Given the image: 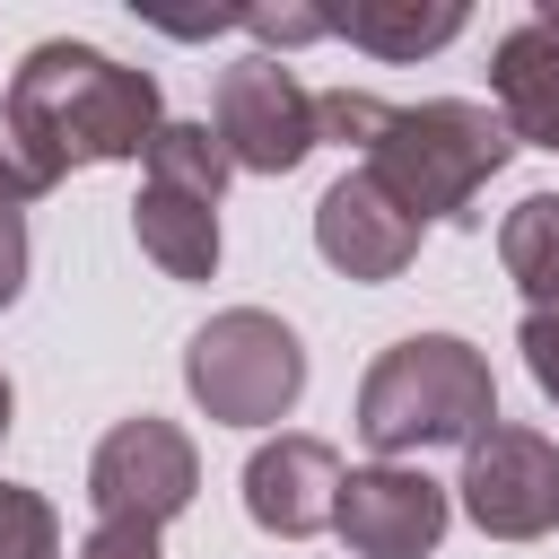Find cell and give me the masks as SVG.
<instances>
[{
    "instance_id": "4",
    "label": "cell",
    "mask_w": 559,
    "mask_h": 559,
    "mask_svg": "<svg viewBox=\"0 0 559 559\" xmlns=\"http://www.w3.org/2000/svg\"><path fill=\"white\" fill-rule=\"evenodd\" d=\"M183 384L218 428H271L306 393V341L271 306H227L183 341Z\"/></svg>"
},
{
    "instance_id": "15",
    "label": "cell",
    "mask_w": 559,
    "mask_h": 559,
    "mask_svg": "<svg viewBox=\"0 0 559 559\" xmlns=\"http://www.w3.org/2000/svg\"><path fill=\"white\" fill-rule=\"evenodd\" d=\"M148 183H166V192H192V201H218L227 192V175H236V157L218 148V131L210 122H166L157 140H148Z\"/></svg>"
},
{
    "instance_id": "14",
    "label": "cell",
    "mask_w": 559,
    "mask_h": 559,
    "mask_svg": "<svg viewBox=\"0 0 559 559\" xmlns=\"http://www.w3.org/2000/svg\"><path fill=\"white\" fill-rule=\"evenodd\" d=\"M498 262L524 288V314H550L559 323V192H524L498 218Z\"/></svg>"
},
{
    "instance_id": "2",
    "label": "cell",
    "mask_w": 559,
    "mask_h": 559,
    "mask_svg": "<svg viewBox=\"0 0 559 559\" xmlns=\"http://www.w3.org/2000/svg\"><path fill=\"white\" fill-rule=\"evenodd\" d=\"M314 122H323V140L358 148V166H367L419 227H428V218L480 227V192H489V175L515 157V131H507L489 105H472V96L384 105V96H367V87H332V96H314Z\"/></svg>"
},
{
    "instance_id": "12",
    "label": "cell",
    "mask_w": 559,
    "mask_h": 559,
    "mask_svg": "<svg viewBox=\"0 0 559 559\" xmlns=\"http://www.w3.org/2000/svg\"><path fill=\"white\" fill-rule=\"evenodd\" d=\"M131 236H140V253H148L166 280H210V271H218V201L140 183V201H131Z\"/></svg>"
},
{
    "instance_id": "7",
    "label": "cell",
    "mask_w": 559,
    "mask_h": 559,
    "mask_svg": "<svg viewBox=\"0 0 559 559\" xmlns=\"http://www.w3.org/2000/svg\"><path fill=\"white\" fill-rule=\"evenodd\" d=\"M192 489H201V445H192L175 419H157V411L114 419V428L96 437V454H87V507H96V515L166 524V515L192 507Z\"/></svg>"
},
{
    "instance_id": "3",
    "label": "cell",
    "mask_w": 559,
    "mask_h": 559,
    "mask_svg": "<svg viewBox=\"0 0 559 559\" xmlns=\"http://www.w3.org/2000/svg\"><path fill=\"white\" fill-rule=\"evenodd\" d=\"M480 428H498V376L463 332H402L358 384V437L384 463L428 445H472Z\"/></svg>"
},
{
    "instance_id": "21",
    "label": "cell",
    "mask_w": 559,
    "mask_h": 559,
    "mask_svg": "<svg viewBox=\"0 0 559 559\" xmlns=\"http://www.w3.org/2000/svg\"><path fill=\"white\" fill-rule=\"evenodd\" d=\"M9 411H17V393H9V376H0V437H9Z\"/></svg>"
},
{
    "instance_id": "16",
    "label": "cell",
    "mask_w": 559,
    "mask_h": 559,
    "mask_svg": "<svg viewBox=\"0 0 559 559\" xmlns=\"http://www.w3.org/2000/svg\"><path fill=\"white\" fill-rule=\"evenodd\" d=\"M0 559H61V515L44 489L0 480Z\"/></svg>"
},
{
    "instance_id": "9",
    "label": "cell",
    "mask_w": 559,
    "mask_h": 559,
    "mask_svg": "<svg viewBox=\"0 0 559 559\" xmlns=\"http://www.w3.org/2000/svg\"><path fill=\"white\" fill-rule=\"evenodd\" d=\"M419 218L367 175V166H349L323 201H314V253L341 271V280H358V288H376V280H402L411 271V253H419Z\"/></svg>"
},
{
    "instance_id": "5",
    "label": "cell",
    "mask_w": 559,
    "mask_h": 559,
    "mask_svg": "<svg viewBox=\"0 0 559 559\" xmlns=\"http://www.w3.org/2000/svg\"><path fill=\"white\" fill-rule=\"evenodd\" d=\"M210 131H218V148L236 157V175H288V166H306V148L323 140L314 87H306L280 52H245V61L218 70V87H210Z\"/></svg>"
},
{
    "instance_id": "1",
    "label": "cell",
    "mask_w": 559,
    "mask_h": 559,
    "mask_svg": "<svg viewBox=\"0 0 559 559\" xmlns=\"http://www.w3.org/2000/svg\"><path fill=\"white\" fill-rule=\"evenodd\" d=\"M157 131H166V96H157L148 70L52 35L0 87V210L44 201L70 166L148 157Z\"/></svg>"
},
{
    "instance_id": "18",
    "label": "cell",
    "mask_w": 559,
    "mask_h": 559,
    "mask_svg": "<svg viewBox=\"0 0 559 559\" xmlns=\"http://www.w3.org/2000/svg\"><path fill=\"white\" fill-rule=\"evenodd\" d=\"M70 559H166V550H157V524H131V515H96V524H87V542H79Z\"/></svg>"
},
{
    "instance_id": "11",
    "label": "cell",
    "mask_w": 559,
    "mask_h": 559,
    "mask_svg": "<svg viewBox=\"0 0 559 559\" xmlns=\"http://www.w3.org/2000/svg\"><path fill=\"white\" fill-rule=\"evenodd\" d=\"M489 96H498V122L515 131V148H550L559 157V9H533L524 26L498 35Z\"/></svg>"
},
{
    "instance_id": "13",
    "label": "cell",
    "mask_w": 559,
    "mask_h": 559,
    "mask_svg": "<svg viewBox=\"0 0 559 559\" xmlns=\"http://www.w3.org/2000/svg\"><path fill=\"white\" fill-rule=\"evenodd\" d=\"M332 35H349L376 61H419L463 35V0H349L332 9Z\"/></svg>"
},
{
    "instance_id": "10",
    "label": "cell",
    "mask_w": 559,
    "mask_h": 559,
    "mask_svg": "<svg viewBox=\"0 0 559 559\" xmlns=\"http://www.w3.org/2000/svg\"><path fill=\"white\" fill-rule=\"evenodd\" d=\"M341 480H349V472H341V454H332L323 437L280 428V437H262V445L245 454V515H253L262 533H280V542H306V533L332 524Z\"/></svg>"
},
{
    "instance_id": "20",
    "label": "cell",
    "mask_w": 559,
    "mask_h": 559,
    "mask_svg": "<svg viewBox=\"0 0 559 559\" xmlns=\"http://www.w3.org/2000/svg\"><path fill=\"white\" fill-rule=\"evenodd\" d=\"M17 288H26V218L0 210V306H17Z\"/></svg>"
},
{
    "instance_id": "8",
    "label": "cell",
    "mask_w": 559,
    "mask_h": 559,
    "mask_svg": "<svg viewBox=\"0 0 559 559\" xmlns=\"http://www.w3.org/2000/svg\"><path fill=\"white\" fill-rule=\"evenodd\" d=\"M445 524H454V489L428 480L419 463H358L332 507V533L349 559H428Z\"/></svg>"
},
{
    "instance_id": "6",
    "label": "cell",
    "mask_w": 559,
    "mask_h": 559,
    "mask_svg": "<svg viewBox=\"0 0 559 559\" xmlns=\"http://www.w3.org/2000/svg\"><path fill=\"white\" fill-rule=\"evenodd\" d=\"M454 498L489 542H542V533H559V445L542 428L498 419L463 445Z\"/></svg>"
},
{
    "instance_id": "17",
    "label": "cell",
    "mask_w": 559,
    "mask_h": 559,
    "mask_svg": "<svg viewBox=\"0 0 559 559\" xmlns=\"http://www.w3.org/2000/svg\"><path fill=\"white\" fill-rule=\"evenodd\" d=\"M236 26L262 52H288V44H323L332 35V9H236Z\"/></svg>"
},
{
    "instance_id": "19",
    "label": "cell",
    "mask_w": 559,
    "mask_h": 559,
    "mask_svg": "<svg viewBox=\"0 0 559 559\" xmlns=\"http://www.w3.org/2000/svg\"><path fill=\"white\" fill-rule=\"evenodd\" d=\"M515 349H524V367H533V384H542V402H559V323H550V314H524V332H515Z\"/></svg>"
}]
</instances>
